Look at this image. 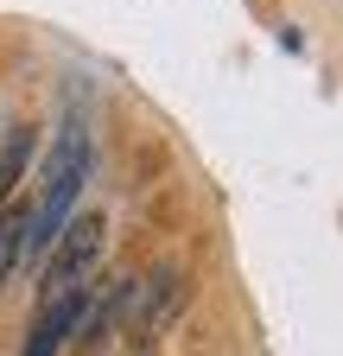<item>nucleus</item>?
I'll return each mask as SVG.
<instances>
[{
	"instance_id": "nucleus-6",
	"label": "nucleus",
	"mask_w": 343,
	"mask_h": 356,
	"mask_svg": "<svg viewBox=\"0 0 343 356\" xmlns=\"http://www.w3.org/2000/svg\"><path fill=\"white\" fill-rule=\"evenodd\" d=\"M26 159H32V127H7V140H0V204H13V185L26 178Z\"/></svg>"
},
{
	"instance_id": "nucleus-4",
	"label": "nucleus",
	"mask_w": 343,
	"mask_h": 356,
	"mask_svg": "<svg viewBox=\"0 0 343 356\" xmlns=\"http://www.w3.org/2000/svg\"><path fill=\"white\" fill-rule=\"evenodd\" d=\"M83 305H90V293H64V299H51V305H38V318H32L19 356H58V350L70 343V331L83 325Z\"/></svg>"
},
{
	"instance_id": "nucleus-2",
	"label": "nucleus",
	"mask_w": 343,
	"mask_h": 356,
	"mask_svg": "<svg viewBox=\"0 0 343 356\" xmlns=\"http://www.w3.org/2000/svg\"><path fill=\"white\" fill-rule=\"evenodd\" d=\"M108 222L96 216V210H76L70 222H64V236L51 242V254H45V280H38V305H51V299H64V293H90V274H96V261H102V236Z\"/></svg>"
},
{
	"instance_id": "nucleus-1",
	"label": "nucleus",
	"mask_w": 343,
	"mask_h": 356,
	"mask_svg": "<svg viewBox=\"0 0 343 356\" xmlns=\"http://www.w3.org/2000/svg\"><path fill=\"white\" fill-rule=\"evenodd\" d=\"M90 185V134L83 121H64L58 140L45 153V172H38V204H32V236H26V261H45L51 242L64 236V222L76 216V197Z\"/></svg>"
},
{
	"instance_id": "nucleus-5",
	"label": "nucleus",
	"mask_w": 343,
	"mask_h": 356,
	"mask_svg": "<svg viewBox=\"0 0 343 356\" xmlns=\"http://www.w3.org/2000/svg\"><path fill=\"white\" fill-rule=\"evenodd\" d=\"M26 236H32V204H0V293L26 267Z\"/></svg>"
},
{
	"instance_id": "nucleus-3",
	"label": "nucleus",
	"mask_w": 343,
	"mask_h": 356,
	"mask_svg": "<svg viewBox=\"0 0 343 356\" xmlns=\"http://www.w3.org/2000/svg\"><path fill=\"white\" fill-rule=\"evenodd\" d=\"M185 305V280H178V267H159V274H147L140 286H127L121 293V331H134V343L159 337L172 325V312Z\"/></svg>"
}]
</instances>
